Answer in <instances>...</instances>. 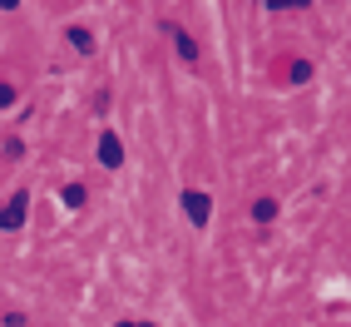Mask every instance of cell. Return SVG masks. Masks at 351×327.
<instances>
[{"label": "cell", "instance_id": "cell-9", "mask_svg": "<svg viewBox=\"0 0 351 327\" xmlns=\"http://www.w3.org/2000/svg\"><path fill=\"white\" fill-rule=\"evenodd\" d=\"M114 327H149V322H114Z\"/></svg>", "mask_w": 351, "mask_h": 327}, {"label": "cell", "instance_id": "cell-7", "mask_svg": "<svg viewBox=\"0 0 351 327\" xmlns=\"http://www.w3.org/2000/svg\"><path fill=\"white\" fill-rule=\"evenodd\" d=\"M69 40H75V50H95V35L89 30H69Z\"/></svg>", "mask_w": 351, "mask_h": 327}, {"label": "cell", "instance_id": "cell-1", "mask_svg": "<svg viewBox=\"0 0 351 327\" xmlns=\"http://www.w3.org/2000/svg\"><path fill=\"white\" fill-rule=\"evenodd\" d=\"M25 214H30V194L15 189L10 203H0V228H20V223H25Z\"/></svg>", "mask_w": 351, "mask_h": 327}, {"label": "cell", "instance_id": "cell-5", "mask_svg": "<svg viewBox=\"0 0 351 327\" xmlns=\"http://www.w3.org/2000/svg\"><path fill=\"white\" fill-rule=\"evenodd\" d=\"M252 218H257V223H272V218H277V203H272V199H257V203H252Z\"/></svg>", "mask_w": 351, "mask_h": 327}, {"label": "cell", "instance_id": "cell-6", "mask_svg": "<svg viewBox=\"0 0 351 327\" xmlns=\"http://www.w3.org/2000/svg\"><path fill=\"white\" fill-rule=\"evenodd\" d=\"M60 199H64L69 208H80V203H84V189H80V183H69V189H60Z\"/></svg>", "mask_w": 351, "mask_h": 327}, {"label": "cell", "instance_id": "cell-4", "mask_svg": "<svg viewBox=\"0 0 351 327\" xmlns=\"http://www.w3.org/2000/svg\"><path fill=\"white\" fill-rule=\"evenodd\" d=\"M169 30H173V45H178V55H183V60H198V45H193L189 35H183L178 25H169Z\"/></svg>", "mask_w": 351, "mask_h": 327}, {"label": "cell", "instance_id": "cell-8", "mask_svg": "<svg viewBox=\"0 0 351 327\" xmlns=\"http://www.w3.org/2000/svg\"><path fill=\"white\" fill-rule=\"evenodd\" d=\"M10 104H15V89H10V84H0V109H10Z\"/></svg>", "mask_w": 351, "mask_h": 327}, {"label": "cell", "instance_id": "cell-2", "mask_svg": "<svg viewBox=\"0 0 351 327\" xmlns=\"http://www.w3.org/2000/svg\"><path fill=\"white\" fill-rule=\"evenodd\" d=\"M183 208H189V218L203 228L208 223V214H213V203H208V194H193V189H183Z\"/></svg>", "mask_w": 351, "mask_h": 327}, {"label": "cell", "instance_id": "cell-3", "mask_svg": "<svg viewBox=\"0 0 351 327\" xmlns=\"http://www.w3.org/2000/svg\"><path fill=\"white\" fill-rule=\"evenodd\" d=\"M99 159H104V169H119V164H124V149H119V139H114V134L99 139Z\"/></svg>", "mask_w": 351, "mask_h": 327}]
</instances>
